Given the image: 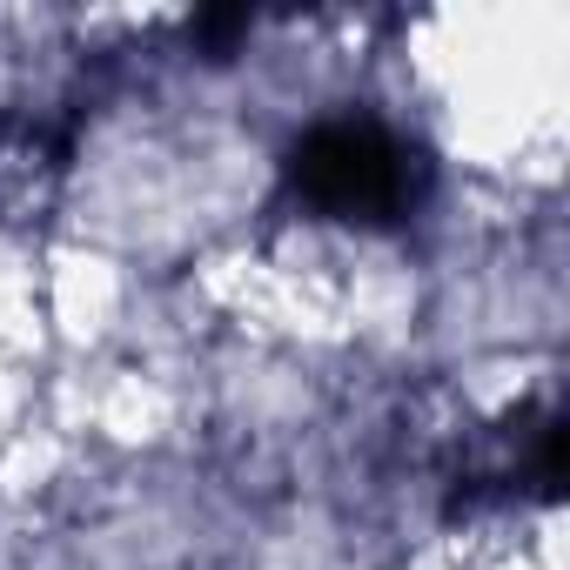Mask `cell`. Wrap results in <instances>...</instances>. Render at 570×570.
<instances>
[{
	"label": "cell",
	"instance_id": "6da1fadb",
	"mask_svg": "<svg viewBox=\"0 0 570 570\" xmlns=\"http://www.w3.org/2000/svg\"><path fill=\"white\" fill-rule=\"evenodd\" d=\"M289 188L343 222H396L416 202V161L376 121H323L289 155Z\"/></svg>",
	"mask_w": 570,
	"mask_h": 570
}]
</instances>
